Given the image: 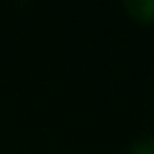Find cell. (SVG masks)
Instances as JSON below:
<instances>
[{"label":"cell","instance_id":"obj_2","mask_svg":"<svg viewBox=\"0 0 154 154\" xmlns=\"http://www.w3.org/2000/svg\"><path fill=\"white\" fill-rule=\"evenodd\" d=\"M129 154H154V136H140L129 145Z\"/></svg>","mask_w":154,"mask_h":154},{"label":"cell","instance_id":"obj_1","mask_svg":"<svg viewBox=\"0 0 154 154\" xmlns=\"http://www.w3.org/2000/svg\"><path fill=\"white\" fill-rule=\"evenodd\" d=\"M125 11L140 23H154V0H125Z\"/></svg>","mask_w":154,"mask_h":154}]
</instances>
